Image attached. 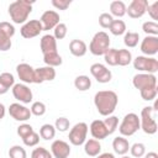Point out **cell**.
Here are the masks:
<instances>
[{
  "label": "cell",
  "mask_w": 158,
  "mask_h": 158,
  "mask_svg": "<svg viewBox=\"0 0 158 158\" xmlns=\"http://www.w3.org/2000/svg\"><path fill=\"white\" fill-rule=\"evenodd\" d=\"M94 104L101 116H110L118 104V96L112 90H100L94 96Z\"/></svg>",
  "instance_id": "obj_1"
},
{
  "label": "cell",
  "mask_w": 158,
  "mask_h": 158,
  "mask_svg": "<svg viewBox=\"0 0 158 158\" xmlns=\"http://www.w3.org/2000/svg\"><path fill=\"white\" fill-rule=\"evenodd\" d=\"M32 5L33 1H28V0H16L11 2L7 9L11 20L17 25L27 22V19L32 11Z\"/></svg>",
  "instance_id": "obj_2"
},
{
  "label": "cell",
  "mask_w": 158,
  "mask_h": 158,
  "mask_svg": "<svg viewBox=\"0 0 158 158\" xmlns=\"http://www.w3.org/2000/svg\"><path fill=\"white\" fill-rule=\"evenodd\" d=\"M156 109L153 106H146L141 111L139 125L144 133L154 135L157 132V121H156Z\"/></svg>",
  "instance_id": "obj_3"
},
{
  "label": "cell",
  "mask_w": 158,
  "mask_h": 158,
  "mask_svg": "<svg viewBox=\"0 0 158 158\" xmlns=\"http://www.w3.org/2000/svg\"><path fill=\"white\" fill-rule=\"evenodd\" d=\"M110 48V37L106 32L99 31L94 35V37L90 41L89 51L94 56H104L105 52Z\"/></svg>",
  "instance_id": "obj_4"
},
{
  "label": "cell",
  "mask_w": 158,
  "mask_h": 158,
  "mask_svg": "<svg viewBox=\"0 0 158 158\" xmlns=\"http://www.w3.org/2000/svg\"><path fill=\"white\" fill-rule=\"evenodd\" d=\"M139 128H141V125H139L138 115L135 112H130V114L125 115V117L122 118V121L118 126V132L121 133L122 137H130V136L135 135Z\"/></svg>",
  "instance_id": "obj_5"
},
{
  "label": "cell",
  "mask_w": 158,
  "mask_h": 158,
  "mask_svg": "<svg viewBox=\"0 0 158 158\" xmlns=\"http://www.w3.org/2000/svg\"><path fill=\"white\" fill-rule=\"evenodd\" d=\"M135 69L142 73L154 74L158 72V60L154 57H146V56H137L135 59H132Z\"/></svg>",
  "instance_id": "obj_6"
},
{
  "label": "cell",
  "mask_w": 158,
  "mask_h": 158,
  "mask_svg": "<svg viewBox=\"0 0 158 158\" xmlns=\"http://www.w3.org/2000/svg\"><path fill=\"white\" fill-rule=\"evenodd\" d=\"M88 131H89V127H88V125L85 122L75 123L70 128V131H69V135H68L69 142L73 146H81V144H84L85 141H86Z\"/></svg>",
  "instance_id": "obj_7"
},
{
  "label": "cell",
  "mask_w": 158,
  "mask_h": 158,
  "mask_svg": "<svg viewBox=\"0 0 158 158\" xmlns=\"http://www.w3.org/2000/svg\"><path fill=\"white\" fill-rule=\"evenodd\" d=\"M132 84L139 91L143 89H148V88H157V77L154 74L138 73L133 77Z\"/></svg>",
  "instance_id": "obj_8"
},
{
  "label": "cell",
  "mask_w": 158,
  "mask_h": 158,
  "mask_svg": "<svg viewBox=\"0 0 158 158\" xmlns=\"http://www.w3.org/2000/svg\"><path fill=\"white\" fill-rule=\"evenodd\" d=\"M42 31H43V27H42V23L40 22V20H30V21L25 22L20 28L21 36L27 40L37 37Z\"/></svg>",
  "instance_id": "obj_9"
},
{
  "label": "cell",
  "mask_w": 158,
  "mask_h": 158,
  "mask_svg": "<svg viewBox=\"0 0 158 158\" xmlns=\"http://www.w3.org/2000/svg\"><path fill=\"white\" fill-rule=\"evenodd\" d=\"M90 73L91 75L96 79L98 83H101V84H105V83H109L112 78V73L110 69H107L104 64L101 63H94L91 64L90 67Z\"/></svg>",
  "instance_id": "obj_10"
},
{
  "label": "cell",
  "mask_w": 158,
  "mask_h": 158,
  "mask_svg": "<svg viewBox=\"0 0 158 158\" xmlns=\"http://www.w3.org/2000/svg\"><path fill=\"white\" fill-rule=\"evenodd\" d=\"M12 95L17 101L22 104H30L33 99L32 90L26 84H21V83H17L12 86Z\"/></svg>",
  "instance_id": "obj_11"
},
{
  "label": "cell",
  "mask_w": 158,
  "mask_h": 158,
  "mask_svg": "<svg viewBox=\"0 0 158 158\" xmlns=\"http://www.w3.org/2000/svg\"><path fill=\"white\" fill-rule=\"evenodd\" d=\"M9 114L14 120L20 121V122H25V121L30 120V117L32 116L30 109L26 107L25 105H21L20 102L11 104L9 107Z\"/></svg>",
  "instance_id": "obj_12"
},
{
  "label": "cell",
  "mask_w": 158,
  "mask_h": 158,
  "mask_svg": "<svg viewBox=\"0 0 158 158\" xmlns=\"http://www.w3.org/2000/svg\"><path fill=\"white\" fill-rule=\"evenodd\" d=\"M148 5L147 0H132L131 4L126 6V14L131 19H139L146 14Z\"/></svg>",
  "instance_id": "obj_13"
},
{
  "label": "cell",
  "mask_w": 158,
  "mask_h": 158,
  "mask_svg": "<svg viewBox=\"0 0 158 158\" xmlns=\"http://www.w3.org/2000/svg\"><path fill=\"white\" fill-rule=\"evenodd\" d=\"M56 78V69L52 67H40L35 69V78L33 83L35 84H42L44 81H52Z\"/></svg>",
  "instance_id": "obj_14"
},
{
  "label": "cell",
  "mask_w": 158,
  "mask_h": 158,
  "mask_svg": "<svg viewBox=\"0 0 158 158\" xmlns=\"http://www.w3.org/2000/svg\"><path fill=\"white\" fill-rule=\"evenodd\" d=\"M141 52L146 57H152L158 52V37L146 36L141 42Z\"/></svg>",
  "instance_id": "obj_15"
},
{
  "label": "cell",
  "mask_w": 158,
  "mask_h": 158,
  "mask_svg": "<svg viewBox=\"0 0 158 158\" xmlns=\"http://www.w3.org/2000/svg\"><path fill=\"white\" fill-rule=\"evenodd\" d=\"M51 153L53 158H68L70 154V146L63 139H56L51 144Z\"/></svg>",
  "instance_id": "obj_16"
},
{
  "label": "cell",
  "mask_w": 158,
  "mask_h": 158,
  "mask_svg": "<svg viewBox=\"0 0 158 158\" xmlns=\"http://www.w3.org/2000/svg\"><path fill=\"white\" fill-rule=\"evenodd\" d=\"M40 22L42 23L43 31L53 30L59 23V14L56 12L54 10H47L42 14Z\"/></svg>",
  "instance_id": "obj_17"
},
{
  "label": "cell",
  "mask_w": 158,
  "mask_h": 158,
  "mask_svg": "<svg viewBox=\"0 0 158 158\" xmlns=\"http://www.w3.org/2000/svg\"><path fill=\"white\" fill-rule=\"evenodd\" d=\"M16 72H17V75H19L20 80L23 81L25 84H32L33 83L35 68H32L30 64H27V63H20V64H17Z\"/></svg>",
  "instance_id": "obj_18"
},
{
  "label": "cell",
  "mask_w": 158,
  "mask_h": 158,
  "mask_svg": "<svg viewBox=\"0 0 158 158\" xmlns=\"http://www.w3.org/2000/svg\"><path fill=\"white\" fill-rule=\"evenodd\" d=\"M90 133L93 136L94 139H104L109 136V132L104 125V121L102 120H94L91 123H90Z\"/></svg>",
  "instance_id": "obj_19"
},
{
  "label": "cell",
  "mask_w": 158,
  "mask_h": 158,
  "mask_svg": "<svg viewBox=\"0 0 158 158\" xmlns=\"http://www.w3.org/2000/svg\"><path fill=\"white\" fill-rule=\"evenodd\" d=\"M40 46H41V51L43 54L57 52V40L53 37V35L42 36V38L40 41Z\"/></svg>",
  "instance_id": "obj_20"
},
{
  "label": "cell",
  "mask_w": 158,
  "mask_h": 158,
  "mask_svg": "<svg viewBox=\"0 0 158 158\" xmlns=\"http://www.w3.org/2000/svg\"><path fill=\"white\" fill-rule=\"evenodd\" d=\"M112 148H114V152L116 154L125 156L130 151V143H128L127 138L120 136V137L114 138V141H112Z\"/></svg>",
  "instance_id": "obj_21"
},
{
  "label": "cell",
  "mask_w": 158,
  "mask_h": 158,
  "mask_svg": "<svg viewBox=\"0 0 158 158\" xmlns=\"http://www.w3.org/2000/svg\"><path fill=\"white\" fill-rule=\"evenodd\" d=\"M88 51L86 43L81 40H72L69 43V52L74 57H83Z\"/></svg>",
  "instance_id": "obj_22"
},
{
  "label": "cell",
  "mask_w": 158,
  "mask_h": 158,
  "mask_svg": "<svg viewBox=\"0 0 158 158\" xmlns=\"http://www.w3.org/2000/svg\"><path fill=\"white\" fill-rule=\"evenodd\" d=\"M84 152L89 156V157H96L100 154L101 152V144L98 139L90 138L88 141H85L84 143Z\"/></svg>",
  "instance_id": "obj_23"
},
{
  "label": "cell",
  "mask_w": 158,
  "mask_h": 158,
  "mask_svg": "<svg viewBox=\"0 0 158 158\" xmlns=\"http://www.w3.org/2000/svg\"><path fill=\"white\" fill-rule=\"evenodd\" d=\"M110 15L116 17H122L126 15V4L121 0H115L110 4Z\"/></svg>",
  "instance_id": "obj_24"
},
{
  "label": "cell",
  "mask_w": 158,
  "mask_h": 158,
  "mask_svg": "<svg viewBox=\"0 0 158 158\" xmlns=\"http://www.w3.org/2000/svg\"><path fill=\"white\" fill-rule=\"evenodd\" d=\"M43 62L46 63V65L48 67H58L63 63V59L62 57L58 54V52H52V53H46L43 54Z\"/></svg>",
  "instance_id": "obj_25"
},
{
  "label": "cell",
  "mask_w": 158,
  "mask_h": 158,
  "mask_svg": "<svg viewBox=\"0 0 158 158\" xmlns=\"http://www.w3.org/2000/svg\"><path fill=\"white\" fill-rule=\"evenodd\" d=\"M74 86L79 91H86L91 86V79L88 75H78L74 79Z\"/></svg>",
  "instance_id": "obj_26"
},
{
  "label": "cell",
  "mask_w": 158,
  "mask_h": 158,
  "mask_svg": "<svg viewBox=\"0 0 158 158\" xmlns=\"http://www.w3.org/2000/svg\"><path fill=\"white\" fill-rule=\"evenodd\" d=\"M132 62V53L128 49H117V65L126 67Z\"/></svg>",
  "instance_id": "obj_27"
},
{
  "label": "cell",
  "mask_w": 158,
  "mask_h": 158,
  "mask_svg": "<svg viewBox=\"0 0 158 158\" xmlns=\"http://www.w3.org/2000/svg\"><path fill=\"white\" fill-rule=\"evenodd\" d=\"M38 135H40L41 138H43V139H46V141L52 139V138H54V136H56V128H54V126L51 125V123H44V125L41 126Z\"/></svg>",
  "instance_id": "obj_28"
},
{
  "label": "cell",
  "mask_w": 158,
  "mask_h": 158,
  "mask_svg": "<svg viewBox=\"0 0 158 158\" xmlns=\"http://www.w3.org/2000/svg\"><path fill=\"white\" fill-rule=\"evenodd\" d=\"M109 30H110V32H111L114 36L125 35V33H126V23H125L122 20H114L112 23L110 25Z\"/></svg>",
  "instance_id": "obj_29"
},
{
  "label": "cell",
  "mask_w": 158,
  "mask_h": 158,
  "mask_svg": "<svg viewBox=\"0 0 158 158\" xmlns=\"http://www.w3.org/2000/svg\"><path fill=\"white\" fill-rule=\"evenodd\" d=\"M138 41H139V35L137 32H132V31H128L125 33L123 36V43L126 47L128 48H133L138 44Z\"/></svg>",
  "instance_id": "obj_30"
},
{
  "label": "cell",
  "mask_w": 158,
  "mask_h": 158,
  "mask_svg": "<svg viewBox=\"0 0 158 158\" xmlns=\"http://www.w3.org/2000/svg\"><path fill=\"white\" fill-rule=\"evenodd\" d=\"M142 30L147 36H157L158 37V23L156 21H146V22H143Z\"/></svg>",
  "instance_id": "obj_31"
},
{
  "label": "cell",
  "mask_w": 158,
  "mask_h": 158,
  "mask_svg": "<svg viewBox=\"0 0 158 158\" xmlns=\"http://www.w3.org/2000/svg\"><path fill=\"white\" fill-rule=\"evenodd\" d=\"M104 59H105V63L111 65V67L117 65V49L116 48H109L104 54Z\"/></svg>",
  "instance_id": "obj_32"
},
{
  "label": "cell",
  "mask_w": 158,
  "mask_h": 158,
  "mask_svg": "<svg viewBox=\"0 0 158 158\" xmlns=\"http://www.w3.org/2000/svg\"><path fill=\"white\" fill-rule=\"evenodd\" d=\"M104 125H105L109 135H112L116 131L117 126H118V118L116 116H111V115L106 116V118L104 120Z\"/></svg>",
  "instance_id": "obj_33"
},
{
  "label": "cell",
  "mask_w": 158,
  "mask_h": 158,
  "mask_svg": "<svg viewBox=\"0 0 158 158\" xmlns=\"http://www.w3.org/2000/svg\"><path fill=\"white\" fill-rule=\"evenodd\" d=\"M130 152L132 154V157L135 158H141L146 154V146L141 142H137V143H133L132 146H130Z\"/></svg>",
  "instance_id": "obj_34"
},
{
  "label": "cell",
  "mask_w": 158,
  "mask_h": 158,
  "mask_svg": "<svg viewBox=\"0 0 158 158\" xmlns=\"http://www.w3.org/2000/svg\"><path fill=\"white\" fill-rule=\"evenodd\" d=\"M9 157L10 158H27V153L23 147L16 144L9 149Z\"/></svg>",
  "instance_id": "obj_35"
},
{
  "label": "cell",
  "mask_w": 158,
  "mask_h": 158,
  "mask_svg": "<svg viewBox=\"0 0 158 158\" xmlns=\"http://www.w3.org/2000/svg\"><path fill=\"white\" fill-rule=\"evenodd\" d=\"M0 83L9 90V89H11L15 85V78H14V75L11 73L5 72V73L0 74Z\"/></svg>",
  "instance_id": "obj_36"
},
{
  "label": "cell",
  "mask_w": 158,
  "mask_h": 158,
  "mask_svg": "<svg viewBox=\"0 0 158 158\" xmlns=\"http://www.w3.org/2000/svg\"><path fill=\"white\" fill-rule=\"evenodd\" d=\"M67 32H68L67 25L63 23V22H59V23L53 28V37H54L56 40H63V38L67 36Z\"/></svg>",
  "instance_id": "obj_37"
},
{
  "label": "cell",
  "mask_w": 158,
  "mask_h": 158,
  "mask_svg": "<svg viewBox=\"0 0 158 158\" xmlns=\"http://www.w3.org/2000/svg\"><path fill=\"white\" fill-rule=\"evenodd\" d=\"M46 105H44V102H42V101H35L33 104H32V106H31V109H30V111H31V114L32 115H35V116H43L44 114H46Z\"/></svg>",
  "instance_id": "obj_38"
},
{
  "label": "cell",
  "mask_w": 158,
  "mask_h": 158,
  "mask_svg": "<svg viewBox=\"0 0 158 158\" xmlns=\"http://www.w3.org/2000/svg\"><path fill=\"white\" fill-rule=\"evenodd\" d=\"M31 158H53L52 153L46 149L44 147H37L32 151L31 153Z\"/></svg>",
  "instance_id": "obj_39"
},
{
  "label": "cell",
  "mask_w": 158,
  "mask_h": 158,
  "mask_svg": "<svg viewBox=\"0 0 158 158\" xmlns=\"http://www.w3.org/2000/svg\"><path fill=\"white\" fill-rule=\"evenodd\" d=\"M22 142H23V144L27 146V147H36V146L38 144V142H40V135L33 131V132L30 133L27 137H25V138L22 139Z\"/></svg>",
  "instance_id": "obj_40"
},
{
  "label": "cell",
  "mask_w": 158,
  "mask_h": 158,
  "mask_svg": "<svg viewBox=\"0 0 158 158\" xmlns=\"http://www.w3.org/2000/svg\"><path fill=\"white\" fill-rule=\"evenodd\" d=\"M157 93H158L157 88H148V89H143V90L139 91L141 98H142L143 100H146V101H152V100H154L156 96H157Z\"/></svg>",
  "instance_id": "obj_41"
},
{
  "label": "cell",
  "mask_w": 158,
  "mask_h": 158,
  "mask_svg": "<svg viewBox=\"0 0 158 158\" xmlns=\"http://www.w3.org/2000/svg\"><path fill=\"white\" fill-rule=\"evenodd\" d=\"M69 126H70V123L67 117H58L54 123L56 131H59V132H65L67 130H69Z\"/></svg>",
  "instance_id": "obj_42"
},
{
  "label": "cell",
  "mask_w": 158,
  "mask_h": 158,
  "mask_svg": "<svg viewBox=\"0 0 158 158\" xmlns=\"http://www.w3.org/2000/svg\"><path fill=\"white\" fill-rule=\"evenodd\" d=\"M114 21V17L109 14V12H102L100 16H99V25L102 27V28H109L110 25Z\"/></svg>",
  "instance_id": "obj_43"
},
{
  "label": "cell",
  "mask_w": 158,
  "mask_h": 158,
  "mask_svg": "<svg viewBox=\"0 0 158 158\" xmlns=\"http://www.w3.org/2000/svg\"><path fill=\"white\" fill-rule=\"evenodd\" d=\"M0 31L2 33H5L6 36H9L10 38H12L14 35H15V27H14V25L10 23V22H6V21L0 22Z\"/></svg>",
  "instance_id": "obj_44"
},
{
  "label": "cell",
  "mask_w": 158,
  "mask_h": 158,
  "mask_svg": "<svg viewBox=\"0 0 158 158\" xmlns=\"http://www.w3.org/2000/svg\"><path fill=\"white\" fill-rule=\"evenodd\" d=\"M11 44H12L11 43V38L0 31V51L1 52L9 51L11 48Z\"/></svg>",
  "instance_id": "obj_45"
},
{
  "label": "cell",
  "mask_w": 158,
  "mask_h": 158,
  "mask_svg": "<svg viewBox=\"0 0 158 158\" xmlns=\"http://www.w3.org/2000/svg\"><path fill=\"white\" fill-rule=\"evenodd\" d=\"M33 132V127L31 126V125H28V123H22V125H20L19 127H17V135L23 139L25 137H27L30 133H32Z\"/></svg>",
  "instance_id": "obj_46"
},
{
  "label": "cell",
  "mask_w": 158,
  "mask_h": 158,
  "mask_svg": "<svg viewBox=\"0 0 158 158\" xmlns=\"http://www.w3.org/2000/svg\"><path fill=\"white\" fill-rule=\"evenodd\" d=\"M72 4V0H52V5L58 10H67Z\"/></svg>",
  "instance_id": "obj_47"
},
{
  "label": "cell",
  "mask_w": 158,
  "mask_h": 158,
  "mask_svg": "<svg viewBox=\"0 0 158 158\" xmlns=\"http://www.w3.org/2000/svg\"><path fill=\"white\" fill-rule=\"evenodd\" d=\"M146 12H148V15L151 16L152 20H158V1L148 5Z\"/></svg>",
  "instance_id": "obj_48"
},
{
  "label": "cell",
  "mask_w": 158,
  "mask_h": 158,
  "mask_svg": "<svg viewBox=\"0 0 158 158\" xmlns=\"http://www.w3.org/2000/svg\"><path fill=\"white\" fill-rule=\"evenodd\" d=\"M96 158H115V156L110 152H105V153H100L99 156H96Z\"/></svg>",
  "instance_id": "obj_49"
},
{
  "label": "cell",
  "mask_w": 158,
  "mask_h": 158,
  "mask_svg": "<svg viewBox=\"0 0 158 158\" xmlns=\"http://www.w3.org/2000/svg\"><path fill=\"white\" fill-rule=\"evenodd\" d=\"M5 112H6V109H5L4 104H1V102H0V120H1V118H4Z\"/></svg>",
  "instance_id": "obj_50"
},
{
  "label": "cell",
  "mask_w": 158,
  "mask_h": 158,
  "mask_svg": "<svg viewBox=\"0 0 158 158\" xmlns=\"http://www.w3.org/2000/svg\"><path fill=\"white\" fill-rule=\"evenodd\" d=\"M144 158H158V154L156 152H148L144 154Z\"/></svg>",
  "instance_id": "obj_51"
},
{
  "label": "cell",
  "mask_w": 158,
  "mask_h": 158,
  "mask_svg": "<svg viewBox=\"0 0 158 158\" xmlns=\"http://www.w3.org/2000/svg\"><path fill=\"white\" fill-rule=\"evenodd\" d=\"M7 91H9V90H7V89H6V88H5V86H4V85L0 83V95H4V94H6Z\"/></svg>",
  "instance_id": "obj_52"
},
{
  "label": "cell",
  "mask_w": 158,
  "mask_h": 158,
  "mask_svg": "<svg viewBox=\"0 0 158 158\" xmlns=\"http://www.w3.org/2000/svg\"><path fill=\"white\" fill-rule=\"evenodd\" d=\"M121 158H131V157H128V156H126V154H125V156H122Z\"/></svg>",
  "instance_id": "obj_53"
}]
</instances>
